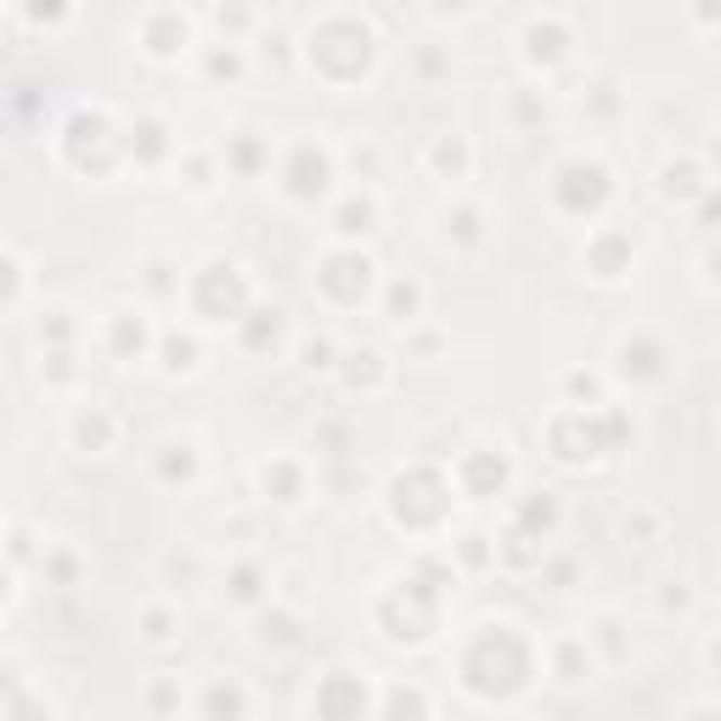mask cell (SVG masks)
<instances>
[{"instance_id":"15","label":"cell","mask_w":721,"mask_h":721,"mask_svg":"<svg viewBox=\"0 0 721 721\" xmlns=\"http://www.w3.org/2000/svg\"><path fill=\"white\" fill-rule=\"evenodd\" d=\"M141 638L147 643H176L181 638V609H169V603H147V609H141Z\"/></svg>"},{"instance_id":"23","label":"cell","mask_w":721,"mask_h":721,"mask_svg":"<svg viewBox=\"0 0 721 721\" xmlns=\"http://www.w3.org/2000/svg\"><path fill=\"white\" fill-rule=\"evenodd\" d=\"M232 169H259V141H254V130H237L232 136Z\"/></svg>"},{"instance_id":"18","label":"cell","mask_w":721,"mask_h":721,"mask_svg":"<svg viewBox=\"0 0 721 721\" xmlns=\"http://www.w3.org/2000/svg\"><path fill=\"white\" fill-rule=\"evenodd\" d=\"M479 220H485V215H479L474 204H456V209L446 215V237H451V243H463V248H474V243L485 237V226H479Z\"/></svg>"},{"instance_id":"12","label":"cell","mask_w":721,"mask_h":721,"mask_svg":"<svg viewBox=\"0 0 721 721\" xmlns=\"http://www.w3.org/2000/svg\"><path fill=\"white\" fill-rule=\"evenodd\" d=\"M204 68H209V79H243L248 74V46H226V40H209L204 46Z\"/></svg>"},{"instance_id":"7","label":"cell","mask_w":721,"mask_h":721,"mask_svg":"<svg viewBox=\"0 0 721 721\" xmlns=\"http://www.w3.org/2000/svg\"><path fill=\"white\" fill-rule=\"evenodd\" d=\"M68 435H74V446H79V451H96V456H102V451L113 446V435H119V423L107 417V407H79Z\"/></svg>"},{"instance_id":"26","label":"cell","mask_w":721,"mask_h":721,"mask_svg":"<svg viewBox=\"0 0 721 721\" xmlns=\"http://www.w3.org/2000/svg\"><path fill=\"white\" fill-rule=\"evenodd\" d=\"M687 603H694V592H687V581H666V592H659V609H687Z\"/></svg>"},{"instance_id":"24","label":"cell","mask_w":721,"mask_h":721,"mask_svg":"<svg viewBox=\"0 0 721 721\" xmlns=\"http://www.w3.org/2000/svg\"><path fill=\"white\" fill-rule=\"evenodd\" d=\"M176 694H181V677H164L153 694H147V705H153V716H169L176 710Z\"/></svg>"},{"instance_id":"22","label":"cell","mask_w":721,"mask_h":721,"mask_svg":"<svg viewBox=\"0 0 721 721\" xmlns=\"http://www.w3.org/2000/svg\"><path fill=\"white\" fill-rule=\"evenodd\" d=\"M40 569L51 575L56 587H74V581H79V558H74V553H46V558H40Z\"/></svg>"},{"instance_id":"5","label":"cell","mask_w":721,"mask_h":721,"mask_svg":"<svg viewBox=\"0 0 721 721\" xmlns=\"http://www.w3.org/2000/svg\"><path fill=\"white\" fill-rule=\"evenodd\" d=\"M428 164H435V176H440L446 186H463L468 169H474V141H468L463 130H446V136L428 141Z\"/></svg>"},{"instance_id":"28","label":"cell","mask_w":721,"mask_h":721,"mask_svg":"<svg viewBox=\"0 0 721 721\" xmlns=\"http://www.w3.org/2000/svg\"><path fill=\"white\" fill-rule=\"evenodd\" d=\"M694 209H699V220H721V192L710 186V192L699 197V204H694Z\"/></svg>"},{"instance_id":"11","label":"cell","mask_w":721,"mask_h":721,"mask_svg":"<svg viewBox=\"0 0 721 721\" xmlns=\"http://www.w3.org/2000/svg\"><path fill=\"white\" fill-rule=\"evenodd\" d=\"M266 587H271V575L259 564H237L232 581H226V597H232L237 609H254V603H266Z\"/></svg>"},{"instance_id":"1","label":"cell","mask_w":721,"mask_h":721,"mask_svg":"<svg viewBox=\"0 0 721 721\" xmlns=\"http://www.w3.org/2000/svg\"><path fill=\"white\" fill-rule=\"evenodd\" d=\"M136 40L147 56H158V63H176V56H186V46L197 40V17L181 12V7H147L136 17Z\"/></svg>"},{"instance_id":"25","label":"cell","mask_w":721,"mask_h":721,"mask_svg":"<svg viewBox=\"0 0 721 721\" xmlns=\"http://www.w3.org/2000/svg\"><path fill=\"white\" fill-rule=\"evenodd\" d=\"M23 17L35 23V28H63V23H74L79 12H74V7H46V12L35 7V12H23Z\"/></svg>"},{"instance_id":"14","label":"cell","mask_w":721,"mask_h":721,"mask_svg":"<svg viewBox=\"0 0 721 721\" xmlns=\"http://www.w3.org/2000/svg\"><path fill=\"white\" fill-rule=\"evenodd\" d=\"M372 220H378V197L372 192H350L344 197V209H338V237H366L372 232Z\"/></svg>"},{"instance_id":"27","label":"cell","mask_w":721,"mask_h":721,"mask_svg":"<svg viewBox=\"0 0 721 721\" xmlns=\"http://www.w3.org/2000/svg\"><path fill=\"white\" fill-rule=\"evenodd\" d=\"M687 23H699V28H721V7H687Z\"/></svg>"},{"instance_id":"17","label":"cell","mask_w":721,"mask_h":721,"mask_svg":"<svg viewBox=\"0 0 721 721\" xmlns=\"http://www.w3.org/2000/svg\"><path fill=\"white\" fill-rule=\"evenodd\" d=\"M412 63H417V79H423V85H440V79L451 74V51H446L440 40H423V46L412 51Z\"/></svg>"},{"instance_id":"10","label":"cell","mask_w":721,"mask_h":721,"mask_svg":"<svg viewBox=\"0 0 721 721\" xmlns=\"http://www.w3.org/2000/svg\"><path fill=\"white\" fill-rule=\"evenodd\" d=\"M587 643H592V648H603V659H609V666H620V659H631V643H626V626H620V615H615V609H603V615L592 620V631H587Z\"/></svg>"},{"instance_id":"6","label":"cell","mask_w":721,"mask_h":721,"mask_svg":"<svg viewBox=\"0 0 721 721\" xmlns=\"http://www.w3.org/2000/svg\"><path fill=\"white\" fill-rule=\"evenodd\" d=\"M204 23L220 28L226 46H254V35L266 28V12H259V7H209Z\"/></svg>"},{"instance_id":"9","label":"cell","mask_w":721,"mask_h":721,"mask_svg":"<svg viewBox=\"0 0 721 721\" xmlns=\"http://www.w3.org/2000/svg\"><path fill=\"white\" fill-rule=\"evenodd\" d=\"M130 136L141 141V153H147V164L158 158H176V130H169V119H158V113H141V119L130 125ZM130 141V147H136Z\"/></svg>"},{"instance_id":"3","label":"cell","mask_w":721,"mask_h":721,"mask_svg":"<svg viewBox=\"0 0 721 721\" xmlns=\"http://www.w3.org/2000/svg\"><path fill=\"white\" fill-rule=\"evenodd\" d=\"M666 344L659 338H648V333H638V338H620V350H615V372L620 378H666Z\"/></svg>"},{"instance_id":"21","label":"cell","mask_w":721,"mask_h":721,"mask_svg":"<svg viewBox=\"0 0 721 721\" xmlns=\"http://www.w3.org/2000/svg\"><path fill=\"white\" fill-rule=\"evenodd\" d=\"M338 361H344V356H338L333 338H305V344H299V366H305V372H333Z\"/></svg>"},{"instance_id":"20","label":"cell","mask_w":721,"mask_h":721,"mask_svg":"<svg viewBox=\"0 0 721 721\" xmlns=\"http://www.w3.org/2000/svg\"><path fill=\"white\" fill-rule=\"evenodd\" d=\"M384 721H428L423 687H389V710H384Z\"/></svg>"},{"instance_id":"13","label":"cell","mask_w":721,"mask_h":721,"mask_svg":"<svg viewBox=\"0 0 721 721\" xmlns=\"http://www.w3.org/2000/svg\"><path fill=\"white\" fill-rule=\"evenodd\" d=\"M204 716H209V721H248V694H243V687H237L232 677H226V682H215V687H209Z\"/></svg>"},{"instance_id":"2","label":"cell","mask_w":721,"mask_h":721,"mask_svg":"<svg viewBox=\"0 0 721 721\" xmlns=\"http://www.w3.org/2000/svg\"><path fill=\"white\" fill-rule=\"evenodd\" d=\"M518 46H525L530 68L553 74V68L564 63V56H569V46H575L569 17H564V12H530V17H525V28H518Z\"/></svg>"},{"instance_id":"31","label":"cell","mask_w":721,"mask_h":721,"mask_svg":"<svg viewBox=\"0 0 721 721\" xmlns=\"http://www.w3.org/2000/svg\"><path fill=\"white\" fill-rule=\"evenodd\" d=\"M716 164H721V147H716Z\"/></svg>"},{"instance_id":"4","label":"cell","mask_w":721,"mask_h":721,"mask_svg":"<svg viewBox=\"0 0 721 721\" xmlns=\"http://www.w3.org/2000/svg\"><path fill=\"white\" fill-rule=\"evenodd\" d=\"M710 186L716 181H705V169L694 158H666V164H659V197H666V204H687V209H694Z\"/></svg>"},{"instance_id":"16","label":"cell","mask_w":721,"mask_h":721,"mask_svg":"<svg viewBox=\"0 0 721 721\" xmlns=\"http://www.w3.org/2000/svg\"><path fill=\"white\" fill-rule=\"evenodd\" d=\"M344 361H350V366H338L344 372V384H350V389H378V378H384V356L378 350H344Z\"/></svg>"},{"instance_id":"19","label":"cell","mask_w":721,"mask_h":721,"mask_svg":"<svg viewBox=\"0 0 721 721\" xmlns=\"http://www.w3.org/2000/svg\"><path fill=\"white\" fill-rule=\"evenodd\" d=\"M581 659L592 666V643H587V638H564V643H558V671H553V677H558L564 687H575V682H581Z\"/></svg>"},{"instance_id":"29","label":"cell","mask_w":721,"mask_h":721,"mask_svg":"<svg viewBox=\"0 0 721 721\" xmlns=\"http://www.w3.org/2000/svg\"><path fill=\"white\" fill-rule=\"evenodd\" d=\"M682 721H721V710H710V705H694V710H687Z\"/></svg>"},{"instance_id":"30","label":"cell","mask_w":721,"mask_h":721,"mask_svg":"<svg viewBox=\"0 0 721 721\" xmlns=\"http://www.w3.org/2000/svg\"><path fill=\"white\" fill-rule=\"evenodd\" d=\"M710 666H716V671H721V638H716V643H710Z\"/></svg>"},{"instance_id":"8","label":"cell","mask_w":721,"mask_h":721,"mask_svg":"<svg viewBox=\"0 0 721 721\" xmlns=\"http://www.w3.org/2000/svg\"><path fill=\"white\" fill-rule=\"evenodd\" d=\"M384 310H389V322L417 327V322H423V282H417V276H395L389 294H384Z\"/></svg>"}]
</instances>
